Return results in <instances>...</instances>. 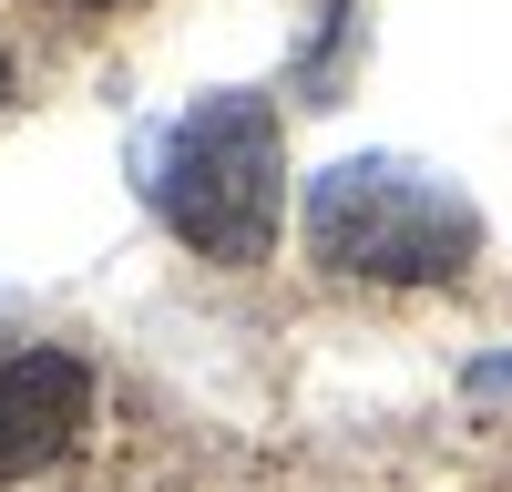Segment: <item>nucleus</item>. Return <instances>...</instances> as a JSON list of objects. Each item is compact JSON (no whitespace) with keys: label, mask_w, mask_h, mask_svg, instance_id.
I'll return each instance as SVG.
<instances>
[{"label":"nucleus","mask_w":512,"mask_h":492,"mask_svg":"<svg viewBox=\"0 0 512 492\" xmlns=\"http://www.w3.org/2000/svg\"><path fill=\"white\" fill-rule=\"evenodd\" d=\"M472 390H512V349L502 359H472Z\"/></svg>","instance_id":"obj_4"},{"label":"nucleus","mask_w":512,"mask_h":492,"mask_svg":"<svg viewBox=\"0 0 512 492\" xmlns=\"http://www.w3.org/2000/svg\"><path fill=\"white\" fill-rule=\"evenodd\" d=\"M93 421V369L72 349H11L0 359V482L52 472Z\"/></svg>","instance_id":"obj_3"},{"label":"nucleus","mask_w":512,"mask_h":492,"mask_svg":"<svg viewBox=\"0 0 512 492\" xmlns=\"http://www.w3.org/2000/svg\"><path fill=\"white\" fill-rule=\"evenodd\" d=\"M0 93H11V52H0Z\"/></svg>","instance_id":"obj_5"},{"label":"nucleus","mask_w":512,"mask_h":492,"mask_svg":"<svg viewBox=\"0 0 512 492\" xmlns=\"http://www.w3.org/2000/svg\"><path fill=\"white\" fill-rule=\"evenodd\" d=\"M308 257L328 277H379V287H441L482 257V216L441 164L410 154H338L308 175Z\"/></svg>","instance_id":"obj_2"},{"label":"nucleus","mask_w":512,"mask_h":492,"mask_svg":"<svg viewBox=\"0 0 512 492\" xmlns=\"http://www.w3.org/2000/svg\"><path fill=\"white\" fill-rule=\"evenodd\" d=\"M134 185L154 195V216L175 226L195 257L256 267L277 246L287 216V154H277V113L256 93H205L175 123H154L134 144Z\"/></svg>","instance_id":"obj_1"}]
</instances>
